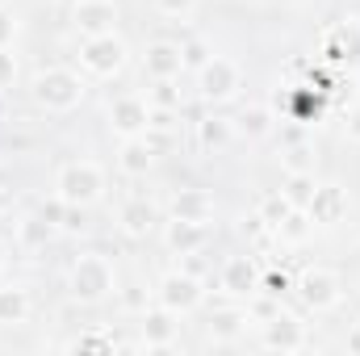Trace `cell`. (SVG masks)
<instances>
[{"mask_svg":"<svg viewBox=\"0 0 360 356\" xmlns=\"http://www.w3.org/2000/svg\"><path fill=\"white\" fill-rule=\"evenodd\" d=\"M260 285H264V293H272V298H285V293L293 289V281H289L285 272H269V276H264Z\"/></svg>","mask_w":360,"mask_h":356,"instance_id":"cell-32","label":"cell"},{"mask_svg":"<svg viewBox=\"0 0 360 356\" xmlns=\"http://www.w3.org/2000/svg\"><path fill=\"white\" fill-rule=\"evenodd\" d=\"M205 59H210L205 42H184V68H201Z\"/></svg>","mask_w":360,"mask_h":356,"instance_id":"cell-34","label":"cell"},{"mask_svg":"<svg viewBox=\"0 0 360 356\" xmlns=\"http://www.w3.org/2000/svg\"><path fill=\"white\" fill-rule=\"evenodd\" d=\"M147 101H151L155 109H176V105H180L176 80H151V92H147Z\"/></svg>","mask_w":360,"mask_h":356,"instance_id":"cell-27","label":"cell"},{"mask_svg":"<svg viewBox=\"0 0 360 356\" xmlns=\"http://www.w3.org/2000/svg\"><path fill=\"white\" fill-rule=\"evenodd\" d=\"M30 289L21 285H0V327H21L30 319Z\"/></svg>","mask_w":360,"mask_h":356,"instance_id":"cell-19","label":"cell"},{"mask_svg":"<svg viewBox=\"0 0 360 356\" xmlns=\"http://www.w3.org/2000/svg\"><path fill=\"white\" fill-rule=\"evenodd\" d=\"M38 218H42V222H51V227H63V218H68V201L55 193L51 201H42V205H38Z\"/></svg>","mask_w":360,"mask_h":356,"instance_id":"cell-28","label":"cell"},{"mask_svg":"<svg viewBox=\"0 0 360 356\" xmlns=\"http://www.w3.org/2000/svg\"><path fill=\"white\" fill-rule=\"evenodd\" d=\"M214 210H218V201L210 189H180L168 201V218H184V222H210Z\"/></svg>","mask_w":360,"mask_h":356,"instance_id":"cell-14","label":"cell"},{"mask_svg":"<svg viewBox=\"0 0 360 356\" xmlns=\"http://www.w3.org/2000/svg\"><path fill=\"white\" fill-rule=\"evenodd\" d=\"M239 89H243V72H239L235 59H226V55H210V59L197 68V92H201V101L222 105V101H235Z\"/></svg>","mask_w":360,"mask_h":356,"instance_id":"cell-5","label":"cell"},{"mask_svg":"<svg viewBox=\"0 0 360 356\" xmlns=\"http://www.w3.org/2000/svg\"><path fill=\"white\" fill-rule=\"evenodd\" d=\"M17 235H21V243H25V248H46V243H51V235H55V227H51V222H42V218L34 214V218H25V222H21V231H17Z\"/></svg>","mask_w":360,"mask_h":356,"instance_id":"cell-25","label":"cell"},{"mask_svg":"<svg viewBox=\"0 0 360 356\" xmlns=\"http://www.w3.org/2000/svg\"><path fill=\"white\" fill-rule=\"evenodd\" d=\"M72 25L80 34H109L117 25V4L113 0H76L72 4Z\"/></svg>","mask_w":360,"mask_h":356,"instance_id":"cell-13","label":"cell"},{"mask_svg":"<svg viewBox=\"0 0 360 356\" xmlns=\"http://www.w3.org/2000/svg\"><path fill=\"white\" fill-rule=\"evenodd\" d=\"M231 139H235V122L231 117H201L197 122V143L205 151H222Z\"/></svg>","mask_w":360,"mask_h":356,"instance_id":"cell-21","label":"cell"},{"mask_svg":"<svg viewBox=\"0 0 360 356\" xmlns=\"http://www.w3.org/2000/svg\"><path fill=\"white\" fill-rule=\"evenodd\" d=\"M151 164H155V147L147 143V134L122 139V147H117V168H122L126 177H147Z\"/></svg>","mask_w":360,"mask_h":356,"instance_id":"cell-18","label":"cell"},{"mask_svg":"<svg viewBox=\"0 0 360 356\" xmlns=\"http://www.w3.org/2000/svg\"><path fill=\"white\" fill-rule=\"evenodd\" d=\"M13 80H17V55L8 46H0V92L13 89Z\"/></svg>","mask_w":360,"mask_h":356,"instance_id":"cell-29","label":"cell"},{"mask_svg":"<svg viewBox=\"0 0 360 356\" xmlns=\"http://www.w3.org/2000/svg\"><path fill=\"white\" fill-rule=\"evenodd\" d=\"M289 210H293V205L285 201V193H269V197L260 201V214H256V218H260V222H264V227L272 231V227H276V222H281Z\"/></svg>","mask_w":360,"mask_h":356,"instance_id":"cell-26","label":"cell"},{"mask_svg":"<svg viewBox=\"0 0 360 356\" xmlns=\"http://www.w3.org/2000/svg\"><path fill=\"white\" fill-rule=\"evenodd\" d=\"M344 134H348V143H360V105L356 109H348V117H344Z\"/></svg>","mask_w":360,"mask_h":356,"instance_id":"cell-36","label":"cell"},{"mask_svg":"<svg viewBox=\"0 0 360 356\" xmlns=\"http://www.w3.org/2000/svg\"><path fill=\"white\" fill-rule=\"evenodd\" d=\"M306 214H310L314 227H335V222L348 218V193L340 184H319L314 197L306 201Z\"/></svg>","mask_w":360,"mask_h":356,"instance_id":"cell-10","label":"cell"},{"mask_svg":"<svg viewBox=\"0 0 360 356\" xmlns=\"http://www.w3.org/2000/svg\"><path fill=\"white\" fill-rule=\"evenodd\" d=\"M30 96H34V105L46 109V113H72V109L89 96V84H84V76L72 72V68H42V72H34V80H30Z\"/></svg>","mask_w":360,"mask_h":356,"instance_id":"cell-1","label":"cell"},{"mask_svg":"<svg viewBox=\"0 0 360 356\" xmlns=\"http://www.w3.org/2000/svg\"><path fill=\"white\" fill-rule=\"evenodd\" d=\"M276 310H281V306H276V298H272V293H264V298H256V302L248 306V314H256L260 323H264V319H272Z\"/></svg>","mask_w":360,"mask_h":356,"instance_id":"cell-33","label":"cell"},{"mask_svg":"<svg viewBox=\"0 0 360 356\" xmlns=\"http://www.w3.org/2000/svg\"><path fill=\"white\" fill-rule=\"evenodd\" d=\"M218 285H222V293H231V298H256V293H260V272L252 265V256H231V260L222 265Z\"/></svg>","mask_w":360,"mask_h":356,"instance_id":"cell-12","label":"cell"},{"mask_svg":"<svg viewBox=\"0 0 360 356\" xmlns=\"http://www.w3.org/2000/svg\"><path fill=\"white\" fill-rule=\"evenodd\" d=\"M4 205H8V193H4V189H0V214H4Z\"/></svg>","mask_w":360,"mask_h":356,"instance_id":"cell-39","label":"cell"},{"mask_svg":"<svg viewBox=\"0 0 360 356\" xmlns=\"http://www.w3.org/2000/svg\"><path fill=\"white\" fill-rule=\"evenodd\" d=\"M314 189H319V180H314V172H306V168H293L289 180L281 184V193H285V201L293 210H306V201L314 197Z\"/></svg>","mask_w":360,"mask_h":356,"instance_id":"cell-23","label":"cell"},{"mask_svg":"<svg viewBox=\"0 0 360 356\" xmlns=\"http://www.w3.org/2000/svg\"><path fill=\"white\" fill-rule=\"evenodd\" d=\"M147 126H151V101H143L134 92L109 101V130L117 139H139V134H147Z\"/></svg>","mask_w":360,"mask_h":356,"instance_id":"cell-8","label":"cell"},{"mask_svg":"<svg viewBox=\"0 0 360 356\" xmlns=\"http://www.w3.org/2000/svg\"><path fill=\"white\" fill-rule=\"evenodd\" d=\"M310 231H314V222H310V214H306V210H289V214L272 227V235H276L281 243H293V248H297V243H306V239H310Z\"/></svg>","mask_w":360,"mask_h":356,"instance_id":"cell-22","label":"cell"},{"mask_svg":"<svg viewBox=\"0 0 360 356\" xmlns=\"http://www.w3.org/2000/svg\"><path fill=\"white\" fill-rule=\"evenodd\" d=\"M4 268H8V248L0 243V272H4Z\"/></svg>","mask_w":360,"mask_h":356,"instance_id":"cell-38","label":"cell"},{"mask_svg":"<svg viewBox=\"0 0 360 356\" xmlns=\"http://www.w3.org/2000/svg\"><path fill=\"white\" fill-rule=\"evenodd\" d=\"M344 348L352 356H360V323H352V331H348V340H344Z\"/></svg>","mask_w":360,"mask_h":356,"instance_id":"cell-37","label":"cell"},{"mask_svg":"<svg viewBox=\"0 0 360 356\" xmlns=\"http://www.w3.org/2000/svg\"><path fill=\"white\" fill-rule=\"evenodd\" d=\"M272 130V113L264 105H252V109H243L239 117H235V134H248V139H264Z\"/></svg>","mask_w":360,"mask_h":356,"instance_id":"cell-24","label":"cell"},{"mask_svg":"<svg viewBox=\"0 0 360 356\" xmlns=\"http://www.w3.org/2000/svg\"><path fill=\"white\" fill-rule=\"evenodd\" d=\"M176 319L168 306H155V310H147L143 314V348L147 352H164V348H172V340H176Z\"/></svg>","mask_w":360,"mask_h":356,"instance_id":"cell-16","label":"cell"},{"mask_svg":"<svg viewBox=\"0 0 360 356\" xmlns=\"http://www.w3.org/2000/svg\"><path fill=\"white\" fill-rule=\"evenodd\" d=\"M260 344L269 348V352H302L310 340H306V327L293 319V314H272L264 319V331H260Z\"/></svg>","mask_w":360,"mask_h":356,"instance_id":"cell-9","label":"cell"},{"mask_svg":"<svg viewBox=\"0 0 360 356\" xmlns=\"http://www.w3.org/2000/svg\"><path fill=\"white\" fill-rule=\"evenodd\" d=\"M164 243L172 256H193L210 243V227L205 222H184V218H168L164 227Z\"/></svg>","mask_w":360,"mask_h":356,"instance_id":"cell-15","label":"cell"},{"mask_svg":"<svg viewBox=\"0 0 360 356\" xmlns=\"http://www.w3.org/2000/svg\"><path fill=\"white\" fill-rule=\"evenodd\" d=\"M68 348H72V352H105V348H113V340H109V336H80V340H72Z\"/></svg>","mask_w":360,"mask_h":356,"instance_id":"cell-30","label":"cell"},{"mask_svg":"<svg viewBox=\"0 0 360 356\" xmlns=\"http://www.w3.org/2000/svg\"><path fill=\"white\" fill-rule=\"evenodd\" d=\"M68 289H72V298L76 302H105L109 293H113V265H109V256H101V252H84V256H76L72 260V272H68Z\"/></svg>","mask_w":360,"mask_h":356,"instance_id":"cell-2","label":"cell"},{"mask_svg":"<svg viewBox=\"0 0 360 356\" xmlns=\"http://www.w3.org/2000/svg\"><path fill=\"white\" fill-rule=\"evenodd\" d=\"M13 38H17V17L8 8H0V46H8Z\"/></svg>","mask_w":360,"mask_h":356,"instance_id":"cell-35","label":"cell"},{"mask_svg":"<svg viewBox=\"0 0 360 356\" xmlns=\"http://www.w3.org/2000/svg\"><path fill=\"white\" fill-rule=\"evenodd\" d=\"M117 227H122L126 239H147V235L155 231V205H151L147 197H130V201H122V210H117Z\"/></svg>","mask_w":360,"mask_h":356,"instance_id":"cell-17","label":"cell"},{"mask_svg":"<svg viewBox=\"0 0 360 356\" xmlns=\"http://www.w3.org/2000/svg\"><path fill=\"white\" fill-rule=\"evenodd\" d=\"M248 323H252L248 310H214V314H210V336H214L218 344H231V340H239V336L248 331Z\"/></svg>","mask_w":360,"mask_h":356,"instance_id":"cell-20","label":"cell"},{"mask_svg":"<svg viewBox=\"0 0 360 356\" xmlns=\"http://www.w3.org/2000/svg\"><path fill=\"white\" fill-rule=\"evenodd\" d=\"M80 68L96 76V80H109L126 68V42L109 30V34H84L80 38Z\"/></svg>","mask_w":360,"mask_h":356,"instance_id":"cell-4","label":"cell"},{"mask_svg":"<svg viewBox=\"0 0 360 356\" xmlns=\"http://www.w3.org/2000/svg\"><path fill=\"white\" fill-rule=\"evenodd\" d=\"M293 289H297V298H302L314 314L335 310L340 298H344V281H340V272H331V268H323V265L302 268V276L293 281Z\"/></svg>","mask_w":360,"mask_h":356,"instance_id":"cell-6","label":"cell"},{"mask_svg":"<svg viewBox=\"0 0 360 356\" xmlns=\"http://www.w3.org/2000/svg\"><path fill=\"white\" fill-rule=\"evenodd\" d=\"M55 193H59L68 205H84V210H89L92 201H101V193H105V172H101V164H92V160H72V164H63L59 177H55Z\"/></svg>","mask_w":360,"mask_h":356,"instance_id":"cell-3","label":"cell"},{"mask_svg":"<svg viewBox=\"0 0 360 356\" xmlns=\"http://www.w3.org/2000/svg\"><path fill=\"white\" fill-rule=\"evenodd\" d=\"M143 72L151 80H176L180 72H184V46L180 42H168V38L151 42L143 51Z\"/></svg>","mask_w":360,"mask_h":356,"instance_id":"cell-11","label":"cell"},{"mask_svg":"<svg viewBox=\"0 0 360 356\" xmlns=\"http://www.w3.org/2000/svg\"><path fill=\"white\" fill-rule=\"evenodd\" d=\"M155 298H160V306H168L172 314H188V310H197L201 302H205V285L193 276V272H168L164 281H160V289H155Z\"/></svg>","mask_w":360,"mask_h":356,"instance_id":"cell-7","label":"cell"},{"mask_svg":"<svg viewBox=\"0 0 360 356\" xmlns=\"http://www.w3.org/2000/svg\"><path fill=\"white\" fill-rule=\"evenodd\" d=\"M155 8H160L164 17H180V21H184V17L197 8V0H155Z\"/></svg>","mask_w":360,"mask_h":356,"instance_id":"cell-31","label":"cell"}]
</instances>
